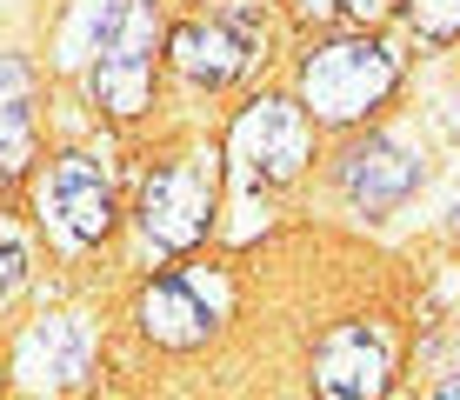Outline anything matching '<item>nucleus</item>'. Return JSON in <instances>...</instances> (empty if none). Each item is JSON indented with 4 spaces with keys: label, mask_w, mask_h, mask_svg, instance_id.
Here are the masks:
<instances>
[{
    "label": "nucleus",
    "mask_w": 460,
    "mask_h": 400,
    "mask_svg": "<svg viewBox=\"0 0 460 400\" xmlns=\"http://www.w3.org/2000/svg\"><path fill=\"white\" fill-rule=\"evenodd\" d=\"M401 67L374 34H347V40H321L300 60V107L321 127H360L367 114L394 101Z\"/></svg>",
    "instance_id": "1"
},
{
    "label": "nucleus",
    "mask_w": 460,
    "mask_h": 400,
    "mask_svg": "<svg viewBox=\"0 0 460 400\" xmlns=\"http://www.w3.org/2000/svg\"><path fill=\"white\" fill-rule=\"evenodd\" d=\"M154 47L161 7L154 0H107L93 27V101L114 120H140L154 107Z\"/></svg>",
    "instance_id": "2"
},
{
    "label": "nucleus",
    "mask_w": 460,
    "mask_h": 400,
    "mask_svg": "<svg viewBox=\"0 0 460 400\" xmlns=\"http://www.w3.org/2000/svg\"><path fill=\"white\" fill-rule=\"evenodd\" d=\"M214 207H220V154L214 147H194L140 181V227L167 253L200 247L214 234Z\"/></svg>",
    "instance_id": "3"
},
{
    "label": "nucleus",
    "mask_w": 460,
    "mask_h": 400,
    "mask_svg": "<svg viewBox=\"0 0 460 400\" xmlns=\"http://www.w3.org/2000/svg\"><path fill=\"white\" fill-rule=\"evenodd\" d=\"M40 214L54 220L60 240H74V247H101V240L114 234V187H107V173L93 167L87 154H60L54 167H47Z\"/></svg>",
    "instance_id": "4"
},
{
    "label": "nucleus",
    "mask_w": 460,
    "mask_h": 400,
    "mask_svg": "<svg viewBox=\"0 0 460 400\" xmlns=\"http://www.w3.org/2000/svg\"><path fill=\"white\" fill-rule=\"evenodd\" d=\"M234 154L274 187L294 181L314 160V114L300 101H253L247 114L234 120Z\"/></svg>",
    "instance_id": "5"
},
{
    "label": "nucleus",
    "mask_w": 460,
    "mask_h": 400,
    "mask_svg": "<svg viewBox=\"0 0 460 400\" xmlns=\"http://www.w3.org/2000/svg\"><path fill=\"white\" fill-rule=\"evenodd\" d=\"M394 380V354L380 341V327L347 320L314 347V394L321 400H380Z\"/></svg>",
    "instance_id": "6"
},
{
    "label": "nucleus",
    "mask_w": 460,
    "mask_h": 400,
    "mask_svg": "<svg viewBox=\"0 0 460 400\" xmlns=\"http://www.w3.org/2000/svg\"><path fill=\"white\" fill-rule=\"evenodd\" d=\"M334 181H341V200L360 207V214H394L407 194L420 187V160L387 134H367L354 140L341 160H334Z\"/></svg>",
    "instance_id": "7"
},
{
    "label": "nucleus",
    "mask_w": 460,
    "mask_h": 400,
    "mask_svg": "<svg viewBox=\"0 0 460 400\" xmlns=\"http://www.w3.org/2000/svg\"><path fill=\"white\" fill-rule=\"evenodd\" d=\"M134 320L154 347H173V354H187V347H200L214 333V314L200 307V294L187 280H147L134 300Z\"/></svg>",
    "instance_id": "8"
},
{
    "label": "nucleus",
    "mask_w": 460,
    "mask_h": 400,
    "mask_svg": "<svg viewBox=\"0 0 460 400\" xmlns=\"http://www.w3.org/2000/svg\"><path fill=\"white\" fill-rule=\"evenodd\" d=\"M167 60L194 80V87H227V80L247 67V40L234 34V27H220V21H187V27L167 34Z\"/></svg>",
    "instance_id": "9"
},
{
    "label": "nucleus",
    "mask_w": 460,
    "mask_h": 400,
    "mask_svg": "<svg viewBox=\"0 0 460 400\" xmlns=\"http://www.w3.org/2000/svg\"><path fill=\"white\" fill-rule=\"evenodd\" d=\"M27 354H47V367H54V387H67V380L87 374V333L74 327V320H47L34 341H27Z\"/></svg>",
    "instance_id": "10"
},
{
    "label": "nucleus",
    "mask_w": 460,
    "mask_h": 400,
    "mask_svg": "<svg viewBox=\"0 0 460 400\" xmlns=\"http://www.w3.org/2000/svg\"><path fill=\"white\" fill-rule=\"evenodd\" d=\"M27 160H34V101L0 107V187H7L13 173H27Z\"/></svg>",
    "instance_id": "11"
},
{
    "label": "nucleus",
    "mask_w": 460,
    "mask_h": 400,
    "mask_svg": "<svg viewBox=\"0 0 460 400\" xmlns=\"http://www.w3.org/2000/svg\"><path fill=\"white\" fill-rule=\"evenodd\" d=\"M407 27L420 40H460V0H407Z\"/></svg>",
    "instance_id": "12"
},
{
    "label": "nucleus",
    "mask_w": 460,
    "mask_h": 400,
    "mask_svg": "<svg viewBox=\"0 0 460 400\" xmlns=\"http://www.w3.org/2000/svg\"><path fill=\"white\" fill-rule=\"evenodd\" d=\"M34 101V67L21 54H0V107H27Z\"/></svg>",
    "instance_id": "13"
},
{
    "label": "nucleus",
    "mask_w": 460,
    "mask_h": 400,
    "mask_svg": "<svg viewBox=\"0 0 460 400\" xmlns=\"http://www.w3.org/2000/svg\"><path fill=\"white\" fill-rule=\"evenodd\" d=\"M21 280H27V247H21L13 227H0V300H7Z\"/></svg>",
    "instance_id": "14"
},
{
    "label": "nucleus",
    "mask_w": 460,
    "mask_h": 400,
    "mask_svg": "<svg viewBox=\"0 0 460 400\" xmlns=\"http://www.w3.org/2000/svg\"><path fill=\"white\" fill-rule=\"evenodd\" d=\"M387 7H394V0H341V13H347V21H380Z\"/></svg>",
    "instance_id": "15"
},
{
    "label": "nucleus",
    "mask_w": 460,
    "mask_h": 400,
    "mask_svg": "<svg viewBox=\"0 0 460 400\" xmlns=\"http://www.w3.org/2000/svg\"><path fill=\"white\" fill-rule=\"evenodd\" d=\"M434 400H460V374H447V380H440V387H434Z\"/></svg>",
    "instance_id": "16"
},
{
    "label": "nucleus",
    "mask_w": 460,
    "mask_h": 400,
    "mask_svg": "<svg viewBox=\"0 0 460 400\" xmlns=\"http://www.w3.org/2000/svg\"><path fill=\"white\" fill-rule=\"evenodd\" d=\"M454 134H460V107H454Z\"/></svg>",
    "instance_id": "17"
}]
</instances>
